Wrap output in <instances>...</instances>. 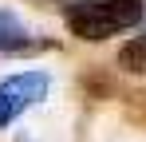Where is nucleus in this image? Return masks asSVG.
Returning a JSON list of instances; mask_svg holds the SVG:
<instances>
[{"label": "nucleus", "mask_w": 146, "mask_h": 142, "mask_svg": "<svg viewBox=\"0 0 146 142\" xmlns=\"http://www.w3.org/2000/svg\"><path fill=\"white\" fill-rule=\"evenodd\" d=\"M28 44V28L16 12L0 8V51H12V47H24Z\"/></svg>", "instance_id": "3"}, {"label": "nucleus", "mask_w": 146, "mask_h": 142, "mask_svg": "<svg viewBox=\"0 0 146 142\" xmlns=\"http://www.w3.org/2000/svg\"><path fill=\"white\" fill-rule=\"evenodd\" d=\"M51 79L44 71H24V75H12L0 83V130L12 122L16 115H24L28 107H36L40 99H48Z\"/></svg>", "instance_id": "2"}, {"label": "nucleus", "mask_w": 146, "mask_h": 142, "mask_svg": "<svg viewBox=\"0 0 146 142\" xmlns=\"http://www.w3.org/2000/svg\"><path fill=\"white\" fill-rule=\"evenodd\" d=\"M142 28H146V8H142Z\"/></svg>", "instance_id": "5"}, {"label": "nucleus", "mask_w": 146, "mask_h": 142, "mask_svg": "<svg viewBox=\"0 0 146 142\" xmlns=\"http://www.w3.org/2000/svg\"><path fill=\"white\" fill-rule=\"evenodd\" d=\"M119 63H122L126 71H146V36H142V40H134L130 47H122Z\"/></svg>", "instance_id": "4"}, {"label": "nucleus", "mask_w": 146, "mask_h": 142, "mask_svg": "<svg viewBox=\"0 0 146 142\" xmlns=\"http://www.w3.org/2000/svg\"><path fill=\"white\" fill-rule=\"evenodd\" d=\"M142 24V0H87L67 8V28L79 40H111Z\"/></svg>", "instance_id": "1"}]
</instances>
